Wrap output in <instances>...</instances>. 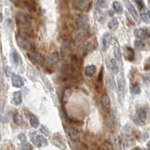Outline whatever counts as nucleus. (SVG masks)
Returning a JSON list of instances; mask_svg holds the SVG:
<instances>
[{"mask_svg": "<svg viewBox=\"0 0 150 150\" xmlns=\"http://www.w3.org/2000/svg\"><path fill=\"white\" fill-rule=\"evenodd\" d=\"M29 137H30L31 142L34 144L35 146H37V147L44 146V145H46V144H47V141L43 136L35 132V131H31L29 133Z\"/></svg>", "mask_w": 150, "mask_h": 150, "instance_id": "1", "label": "nucleus"}, {"mask_svg": "<svg viewBox=\"0 0 150 150\" xmlns=\"http://www.w3.org/2000/svg\"><path fill=\"white\" fill-rule=\"evenodd\" d=\"M66 133L73 142H78L80 140V132L76 129L71 128V127H66Z\"/></svg>", "mask_w": 150, "mask_h": 150, "instance_id": "2", "label": "nucleus"}, {"mask_svg": "<svg viewBox=\"0 0 150 150\" xmlns=\"http://www.w3.org/2000/svg\"><path fill=\"white\" fill-rule=\"evenodd\" d=\"M27 56H28V58L30 59L31 62H32V63H34V64H40V63L41 62V61H42L41 55H40L39 53H38L37 51L33 50V49L28 50Z\"/></svg>", "mask_w": 150, "mask_h": 150, "instance_id": "3", "label": "nucleus"}, {"mask_svg": "<svg viewBox=\"0 0 150 150\" xmlns=\"http://www.w3.org/2000/svg\"><path fill=\"white\" fill-rule=\"evenodd\" d=\"M134 36L138 39H144L146 40L150 38V30L149 28L144 27V28H139L134 31Z\"/></svg>", "mask_w": 150, "mask_h": 150, "instance_id": "4", "label": "nucleus"}, {"mask_svg": "<svg viewBox=\"0 0 150 150\" xmlns=\"http://www.w3.org/2000/svg\"><path fill=\"white\" fill-rule=\"evenodd\" d=\"M11 83L14 87L16 88H21L23 86V81L21 76H19L18 74H12L11 75Z\"/></svg>", "mask_w": 150, "mask_h": 150, "instance_id": "5", "label": "nucleus"}, {"mask_svg": "<svg viewBox=\"0 0 150 150\" xmlns=\"http://www.w3.org/2000/svg\"><path fill=\"white\" fill-rule=\"evenodd\" d=\"M125 5L127 6V8H128V11L130 12V14L132 15V17L135 19L136 20V22H139V15H138V12H137V11L135 9V8H134V6L132 4H131L129 1H125Z\"/></svg>", "mask_w": 150, "mask_h": 150, "instance_id": "6", "label": "nucleus"}, {"mask_svg": "<svg viewBox=\"0 0 150 150\" xmlns=\"http://www.w3.org/2000/svg\"><path fill=\"white\" fill-rule=\"evenodd\" d=\"M17 42H18L19 46H20L22 49L30 50V43H29V41H28V40L25 39V38L21 37V36L18 37L17 38Z\"/></svg>", "mask_w": 150, "mask_h": 150, "instance_id": "7", "label": "nucleus"}, {"mask_svg": "<svg viewBox=\"0 0 150 150\" xmlns=\"http://www.w3.org/2000/svg\"><path fill=\"white\" fill-rule=\"evenodd\" d=\"M59 61H60V56H59L58 53H56V52L51 54L48 56V63L51 66H56L59 63Z\"/></svg>", "mask_w": 150, "mask_h": 150, "instance_id": "8", "label": "nucleus"}, {"mask_svg": "<svg viewBox=\"0 0 150 150\" xmlns=\"http://www.w3.org/2000/svg\"><path fill=\"white\" fill-rule=\"evenodd\" d=\"M74 6L76 7L79 9H82V11H87L90 7L91 2H88V1H75L74 3Z\"/></svg>", "mask_w": 150, "mask_h": 150, "instance_id": "9", "label": "nucleus"}, {"mask_svg": "<svg viewBox=\"0 0 150 150\" xmlns=\"http://www.w3.org/2000/svg\"><path fill=\"white\" fill-rule=\"evenodd\" d=\"M112 41V36L110 34H104L102 37V50L106 51L109 48L110 43Z\"/></svg>", "mask_w": 150, "mask_h": 150, "instance_id": "10", "label": "nucleus"}, {"mask_svg": "<svg viewBox=\"0 0 150 150\" xmlns=\"http://www.w3.org/2000/svg\"><path fill=\"white\" fill-rule=\"evenodd\" d=\"M124 53H125V57L126 59H128L129 61H133L135 54H134V51L130 48V47H125L124 48Z\"/></svg>", "mask_w": 150, "mask_h": 150, "instance_id": "11", "label": "nucleus"}, {"mask_svg": "<svg viewBox=\"0 0 150 150\" xmlns=\"http://www.w3.org/2000/svg\"><path fill=\"white\" fill-rule=\"evenodd\" d=\"M16 20L17 23H20L21 25H27V23H28V18L25 14H23V13H18L17 16H16Z\"/></svg>", "mask_w": 150, "mask_h": 150, "instance_id": "12", "label": "nucleus"}, {"mask_svg": "<svg viewBox=\"0 0 150 150\" xmlns=\"http://www.w3.org/2000/svg\"><path fill=\"white\" fill-rule=\"evenodd\" d=\"M108 66H109V69H111L112 74H117V72H118V66H117L115 59H110Z\"/></svg>", "mask_w": 150, "mask_h": 150, "instance_id": "13", "label": "nucleus"}, {"mask_svg": "<svg viewBox=\"0 0 150 150\" xmlns=\"http://www.w3.org/2000/svg\"><path fill=\"white\" fill-rule=\"evenodd\" d=\"M100 102H101V105L104 107L105 109H108V108H110V106H111V100L107 94L102 95V97L100 98Z\"/></svg>", "mask_w": 150, "mask_h": 150, "instance_id": "14", "label": "nucleus"}, {"mask_svg": "<svg viewBox=\"0 0 150 150\" xmlns=\"http://www.w3.org/2000/svg\"><path fill=\"white\" fill-rule=\"evenodd\" d=\"M96 70H97V68L95 65H89V66H86V69H84V73H86V76L91 77L95 74Z\"/></svg>", "mask_w": 150, "mask_h": 150, "instance_id": "15", "label": "nucleus"}, {"mask_svg": "<svg viewBox=\"0 0 150 150\" xmlns=\"http://www.w3.org/2000/svg\"><path fill=\"white\" fill-rule=\"evenodd\" d=\"M146 111H145L144 108H138L137 109V117L141 120V122H143L146 118Z\"/></svg>", "mask_w": 150, "mask_h": 150, "instance_id": "16", "label": "nucleus"}, {"mask_svg": "<svg viewBox=\"0 0 150 150\" xmlns=\"http://www.w3.org/2000/svg\"><path fill=\"white\" fill-rule=\"evenodd\" d=\"M79 25L83 29H86L88 25V18L86 15H83L80 17V20H79Z\"/></svg>", "mask_w": 150, "mask_h": 150, "instance_id": "17", "label": "nucleus"}, {"mask_svg": "<svg viewBox=\"0 0 150 150\" xmlns=\"http://www.w3.org/2000/svg\"><path fill=\"white\" fill-rule=\"evenodd\" d=\"M29 122L30 125L33 127V128H38L40 126V121L38 119V117L35 116L34 115H29Z\"/></svg>", "mask_w": 150, "mask_h": 150, "instance_id": "18", "label": "nucleus"}, {"mask_svg": "<svg viewBox=\"0 0 150 150\" xmlns=\"http://www.w3.org/2000/svg\"><path fill=\"white\" fill-rule=\"evenodd\" d=\"M118 89H119V94H121V96L123 97L124 90H125V81L122 76L118 78Z\"/></svg>", "mask_w": 150, "mask_h": 150, "instance_id": "19", "label": "nucleus"}, {"mask_svg": "<svg viewBox=\"0 0 150 150\" xmlns=\"http://www.w3.org/2000/svg\"><path fill=\"white\" fill-rule=\"evenodd\" d=\"M22 102V94L20 92L13 93V103L15 105H19Z\"/></svg>", "mask_w": 150, "mask_h": 150, "instance_id": "20", "label": "nucleus"}, {"mask_svg": "<svg viewBox=\"0 0 150 150\" xmlns=\"http://www.w3.org/2000/svg\"><path fill=\"white\" fill-rule=\"evenodd\" d=\"M118 25H119L118 20H117V19H112V20L108 23V27H109L111 30H115L116 28L118 27Z\"/></svg>", "mask_w": 150, "mask_h": 150, "instance_id": "21", "label": "nucleus"}, {"mask_svg": "<svg viewBox=\"0 0 150 150\" xmlns=\"http://www.w3.org/2000/svg\"><path fill=\"white\" fill-rule=\"evenodd\" d=\"M13 122L15 123L17 126H21L23 124V118H22V116L19 115V114H14L13 115Z\"/></svg>", "mask_w": 150, "mask_h": 150, "instance_id": "22", "label": "nucleus"}, {"mask_svg": "<svg viewBox=\"0 0 150 150\" xmlns=\"http://www.w3.org/2000/svg\"><path fill=\"white\" fill-rule=\"evenodd\" d=\"M112 8H114L115 11L116 13H121V12H122V11H123V8H122V5H121L119 2H117V1H115V2L112 3Z\"/></svg>", "mask_w": 150, "mask_h": 150, "instance_id": "23", "label": "nucleus"}, {"mask_svg": "<svg viewBox=\"0 0 150 150\" xmlns=\"http://www.w3.org/2000/svg\"><path fill=\"white\" fill-rule=\"evenodd\" d=\"M11 56H12V60H13V62L15 63V64H19L21 62V57H20V55H19V54L17 53V52L14 50L12 52V54H11Z\"/></svg>", "mask_w": 150, "mask_h": 150, "instance_id": "24", "label": "nucleus"}, {"mask_svg": "<svg viewBox=\"0 0 150 150\" xmlns=\"http://www.w3.org/2000/svg\"><path fill=\"white\" fill-rule=\"evenodd\" d=\"M134 47H135V49L136 50H138V51H141V50H143L144 48V43L142 41V40H135L134 41Z\"/></svg>", "mask_w": 150, "mask_h": 150, "instance_id": "25", "label": "nucleus"}, {"mask_svg": "<svg viewBox=\"0 0 150 150\" xmlns=\"http://www.w3.org/2000/svg\"><path fill=\"white\" fill-rule=\"evenodd\" d=\"M130 91H131V93H132V95H137V94H139L141 92L140 86L138 83L133 84V86H131V88H130Z\"/></svg>", "mask_w": 150, "mask_h": 150, "instance_id": "26", "label": "nucleus"}, {"mask_svg": "<svg viewBox=\"0 0 150 150\" xmlns=\"http://www.w3.org/2000/svg\"><path fill=\"white\" fill-rule=\"evenodd\" d=\"M141 18H142V20L146 23H150V11H146V12H144L142 14V16H141Z\"/></svg>", "mask_w": 150, "mask_h": 150, "instance_id": "27", "label": "nucleus"}, {"mask_svg": "<svg viewBox=\"0 0 150 150\" xmlns=\"http://www.w3.org/2000/svg\"><path fill=\"white\" fill-rule=\"evenodd\" d=\"M115 58L117 59L118 62H121V53H120V49L118 48V46H115Z\"/></svg>", "mask_w": 150, "mask_h": 150, "instance_id": "28", "label": "nucleus"}, {"mask_svg": "<svg viewBox=\"0 0 150 150\" xmlns=\"http://www.w3.org/2000/svg\"><path fill=\"white\" fill-rule=\"evenodd\" d=\"M21 150H32V146L29 143H26L25 142L21 146Z\"/></svg>", "mask_w": 150, "mask_h": 150, "instance_id": "29", "label": "nucleus"}, {"mask_svg": "<svg viewBox=\"0 0 150 150\" xmlns=\"http://www.w3.org/2000/svg\"><path fill=\"white\" fill-rule=\"evenodd\" d=\"M144 68L145 70H149V69H150V57L144 62Z\"/></svg>", "mask_w": 150, "mask_h": 150, "instance_id": "30", "label": "nucleus"}, {"mask_svg": "<svg viewBox=\"0 0 150 150\" xmlns=\"http://www.w3.org/2000/svg\"><path fill=\"white\" fill-rule=\"evenodd\" d=\"M135 4H137L139 8H141V9L144 8V4L143 1H135Z\"/></svg>", "mask_w": 150, "mask_h": 150, "instance_id": "31", "label": "nucleus"}, {"mask_svg": "<svg viewBox=\"0 0 150 150\" xmlns=\"http://www.w3.org/2000/svg\"><path fill=\"white\" fill-rule=\"evenodd\" d=\"M40 130H41L44 134H48V130H47V128H46L45 126H42V127H41V129H40Z\"/></svg>", "mask_w": 150, "mask_h": 150, "instance_id": "32", "label": "nucleus"}, {"mask_svg": "<svg viewBox=\"0 0 150 150\" xmlns=\"http://www.w3.org/2000/svg\"><path fill=\"white\" fill-rule=\"evenodd\" d=\"M5 69L7 70V76H9V75H11V72H9V68L8 67V66H6V67H5Z\"/></svg>", "mask_w": 150, "mask_h": 150, "instance_id": "33", "label": "nucleus"}, {"mask_svg": "<svg viewBox=\"0 0 150 150\" xmlns=\"http://www.w3.org/2000/svg\"><path fill=\"white\" fill-rule=\"evenodd\" d=\"M19 139H20V140H23V139H25V134H21V135H19Z\"/></svg>", "mask_w": 150, "mask_h": 150, "instance_id": "34", "label": "nucleus"}, {"mask_svg": "<svg viewBox=\"0 0 150 150\" xmlns=\"http://www.w3.org/2000/svg\"><path fill=\"white\" fill-rule=\"evenodd\" d=\"M131 150H141V149H140L139 147H134V148H132Z\"/></svg>", "mask_w": 150, "mask_h": 150, "instance_id": "35", "label": "nucleus"}, {"mask_svg": "<svg viewBox=\"0 0 150 150\" xmlns=\"http://www.w3.org/2000/svg\"><path fill=\"white\" fill-rule=\"evenodd\" d=\"M147 146L150 148V141H149V142H148V144H147Z\"/></svg>", "mask_w": 150, "mask_h": 150, "instance_id": "36", "label": "nucleus"}, {"mask_svg": "<svg viewBox=\"0 0 150 150\" xmlns=\"http://www.w3.org/2000/svg\"><path fill=\"white\" fill-rule=\"evenodd\" d=\"M0 142H1V135H0Z\"/></svg>", "mask_w": 150, "mask_h": 150, "instance_id": "37", "label": "nucleus"}, {"mask_svg": "<svg viewBox=\"0 0 150 150\" xmlns=\"http://www.w3.org/2000/svg\"><path fill=\"white\" fill-rule=\"evenodd\" d=\"M144 150H146V149H144Z\"/></svg>", "mask_w": 150, "mask_h": 150, "instance_id": "38", "label": "nucleus"}]
</instances>
